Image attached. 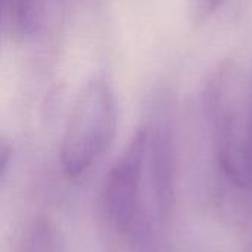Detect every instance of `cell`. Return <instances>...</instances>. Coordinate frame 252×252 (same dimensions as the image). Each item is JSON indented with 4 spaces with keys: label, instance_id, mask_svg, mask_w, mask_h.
<instances>
[{
    "label": "cell",
    "instance_id": "6da1fadb",
    "mask_svg": "<svg viewBox=\"0 0 252 252\" xmlns=\"http://www.w3.org/2000/svg\"><path fill=\"white\" fill-rule=\"evenodd\" d=\"M117 131V103L105 75H93L80 89L61 143V164L69 177L87 173L109 149Z\"/></svg>",
    "mask_w": 252,
    "mask_h": 252
},
{
    "label": "cell",
    "instance_id": "7a4b0ae2",
    "mask_svg": "<svg viewBox=\"0 0 252 252\" xmlns=\"http://www.w3.org/2000/svg\"><path fill=\"white\" fill-rule=\"evenodd\" d=\"M204 106L213 130L219 162L227 177L244 188V140L248 102L239 96V74L232 62H223L210 75Z\"/></svg>",
    "mask_w": 252,
    "mask_h": 252
},
{
    "label": "cell",
    "instance_id": "3957f363",
    "mask_svg": "<svg viewBox=\"0 0 252 252\" xmlns=\"http://www.w3.org/2000/svg\"><path fill=\"white\" fill-rule=\"evenodd\" d=\"M149 128H142L105 177L100 204L108 223L121 235H136L142 224V180Z\"/></svg>",
    "mask_w": 252,
    "mask_h": 252
},
{
    "label": "cell",
    "instance_id": "277c9868",
    "mask_svg": "<svg viewBox=\"0 0 252 252\" xmlns=\"http://www.w3.org/2000/svg\"><path fill=\"white\" fill-rule=\"evenodd\" d=\"M146 164L157 210L164 217L174 199V149L167 128L149 130Z\"/></svg>",
    "mask_w": 252,
    "mask_h": 252
},
{
    "label": "cell",
    "instance_id": "5b68a950",
    "mask_svg": "<svg viewBox=\"0 0 252 252\" xmlns=\"http://www.w3.org/2000/svg\"><path fill=\"white\" fill-rule=\"evenodd\" d=\"M40 15L38 0H1V21L10 37L28 35Z\"/></svg>",
    "mask_w": 252,
    "mask_h": 252
},
{
    "label": "cell",
    "instance_id": "8992f818",
    "mask_svg": "<svg viewBox=\"0 0 252 252\" xmlns=\"http://www.w3.org/2000/svg\"><path fill=\"white\" fill-rule=\"evenodd\" d=\"M21 252H66L65 244L58 227L46 220L38 219L30 227Z\"/></svg>",
    "mask_w": 252,
    "mask_h": 252
},
{
    "label": "cell",
    "instance_id": "52a82bcc",
    "mask_svg": "<svg viewBox=\"0 0 252 252\" xmlns=\"http://www.w3.org/2000/svg\"><path fill=\"white\" fill-rule=\"evenodd\" d=\"M244 188H252V93L248 102V115L244 140Z\"/></svg>",
    "mask_w": 252,
    "mask_h": 252
},
{
    "label": "cell",
    "instance_id": "ba28073f",
    "mask_svg": "<svg viewBox=\"0 0 252 252\" xmlns=\"http://www.w3.org/2000/svg\"><path fill=\"white\" fill-rule=\"evenodd\" d=\"M196 3H198V15L207 16L213 13L223 3V0H196Z\"/></svg>",
    "mask_w": 252,
    "mask_h": 252
}]
</instances>
